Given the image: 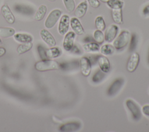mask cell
I'll return each instance as SVG.
<instances>
[{
  "instance_id": "3957f363",
  "label": "cell",
  "mask_w": 149,
  "mask_h": 132,
  "mask_svg": "<svg viewBox=\"0 0 149 132\" xmlns=\"http://www.w3.org/2000/svg\"><path fill=\"white\" fill-rule=\"evenodd\" d=\"M126 105L130 112L133 119L136 121L140 120L141 118L142 114L139 105L133 100L130 99L126 100Z\"/></svg>"
},
{
  "instance_id": "e0dca14e",
  "label": "cell",
  "mask_w": 149,
  "mask_h": 132,
  "mask_svg": "<svg viewBox=\"0 0 149 132\" xmlns=\"http://www.w3.org/2000/svg\"><path fill=\"white\" fill-rule=\"evenodd\" d=\"M14 39L21 43H26L31 42L33 40L32 36L28 34L25 33H16L13 35Z\"/></svg>"
},
{
  "instance_id": "74e56055",
  "label": "cell",
  "mask_w": 149,
  "mask_h": 132,
  "mask_svg": "<svg viewBox=\"0 0 149 132\" xmlns=\"http://www.w3.org/2000/svg\"><path fill=\"white\" fill-rule=\"evenodd\" d=\"M147 61H148V63L149 65V50H148V56H147Z\"/></svg>"
},
{
  "instance_id": "60d3db41",
  "label": "cell",
  "mask_w": 149,
  "mask_h": 132,
  "mask_svg": "<svg viewBox=\"0 0 149 132\" xmlns=\"http://www.w3.org/2000/svg\"><path fill=\"white\" fill-rule=\"evenodd\" d=\"M48 1H51V2H54V1H55V0H48Z\"/></svg>"
},
{
  "instance_id": "83f0119b",
  "label": "cell",
  "mask_w": 149,
  "mask_h": 132,
  "mask_svg": "<svg viewBox=\"0 0 149 132\" xmlns=\"http://www.w3.org/2000/svg\"><path fill=\"white\" fill-rule=\"evenodd\" d=\"M93 37L94 40L98 44H102L104 41V35L102 31L100 30H96L93 33Z\"/></svg>"
},
{
  "instance_id": "4316f807",
  "label": "cell",
  "mask_w": 149,
  "mask_h": 132,
  "mask_svg": "<svg viewBox=\"0 0 149 132\" xmlns=\"http://www.w3.org/2000/svg\"><path fill=\"white\" fill-rule=\"evenodd\" d=\"M95 25L98 30L103 31L105 28V23L103 17L101 16H97L95 19Z\"/></svg>"
},
{
  "instance_id": "52a82bcc",
  "label": "cell",
  "mask_w": 149,
  "mask_h": 132,
  "mask_svg": "<svg viewBox=\"0 0 149 132\" xmlns=\"http://www.w3.org/2000/svg\"><path fill=\"white\" fill-rule=\"evenodd\" d=\"M70 24V19L67 15H63L59 20L58 25V32L59 34L63 35L68 31Z\"/></svg>"
},
{
  "instance_id": "4dcf8cb0",
  "label": "cell",
  "mask_w": 149,
  "mask_h": 132,
  "mask_svg": "<svg viewBox=\"0 0 149 132\" xmlns=\"http://www.w3.org/2000/svg\"><path fill=\"white\" fill-rule=\"evenodd\" d=\"M37 49H38V53L40 55V56L42 59V60L48 59V58L46 56L45 51L44 48L41 45H38V47L37 48Z\"/></svg>"
},
{
  "instance_id": "7402d4cb",
  "label": "cell",
  "mask_w": 149,
  "mask_h": 132,
  "mask_svg": "<svg viewBox=\"0 0 149 132\" xmlns=\"http://www.w3.org/2000/svg\"><path fill=\"white\" fill-rule=\"evenodd\" d=\"M15 34V30L12 27H0V37L8 38L13 36Z\"/></svg>"
},
{
  "instance_id": "7a4b0ae2",
  "label": "cell",
  "mask_w": 149,
  "mask_h": 132,
  "mask_svg": "<svg viewBox=\"0 0 149 132\" xmlns=\"http://www.w3.org/2000/svg\"><path fill=\"white\" fill-rule=\"evenodd\" d=\"M130 37V33L129 31H122L113 42L114 48L118 50H119L125 47L129 42Z\"/></svg>"
},
{
  "instance_id": "d6a6232c",
  "label": "cell",
  "mask_w": 149,
  "mask_h": 132,
  "mask_svg": "<svg viewBox=\"0 0 149 132\" xmlns=\"http://www.w3.org/2000/svg\"><path fill=\"white\" fill-rule=\"evenodd\" d=\"M142 112L144 115L149 117V105L143 106L142 108Z\"/></svg>"
},
{
  "instance_id": "f35d334b",
  "label": "cell",
  "mask_w": 149,
  "mask_h": 132,
  "mask_svg": "<svg viewBox=\"0 0 149 132\" xmlns=\"http://www.w3.org/2000/svg\"><path fill=\"white\" fill-rule=\"evenodd\" d=\"M100 1L102 2H107L109 0H100Z\"/></svg>"
},
{
  "instance_id": "8fae6325",
  "label": "cell",
  "mask_w": 149,
  "mask_h": 132,
  "mask_svg": "<svg viewBox=\"0 0 149 132\" xmlns=\"http://www.w3.org/2000/svg\"><path fill=\"white\" fill-rule=\"evenodd\" d=\"M40 35L42 40L48 45L54 47L56 45V41L51 33L46 29H42L40 32Z\"/></svg>"
},
{
  "instance_id": "cb8c5ba5",
  "label": "cell",
  "mask_w": 149,
  "mask_h": 132,
  "mask_svg": "<svg viewBox=\"0 0 149 132\" xmlns=\"http://www.w3.org/2000/svg\"><path fill=\"white\" fill-rule=\"evenodd\" d=\"M115 51V48L111 44L103 45L100 48V52L105 55H111Z\"/></svg>"
},
{
  "instance_id": "277c9868",
  "label": "cell",
  "mask_w": 149,
  "mask_h": 132,
  "mask_svg": "<svg viewBox=\"0 0 149 132\" xmlns=\"http://www.w3.org/2000/svg\"><path fill=\"white\" fill-rule=\"evenodd\" d=\"M62 15V11L59 9H54L48 15L44 26L47 28H52L56 24V22Z\"/></svg>"
},
{
  "instance_id": "836d02e7",
  "label": "cell",
  "mask_w": 149,
  "mask_h": 132,
  "mask_svg": "<svg viewBox=\"0 0 149 132\" xmlns=\"http://www.w3.org/2000/svg\"><path fill=\"white\" fill-rule=\"evenodd\" d=\"M142 13L144 16H149V4L145 6L143 9Z\"/></svg>"
},
{
  "instance_id": "1f68e13d",
  "label": "cell",
  "mask_w": 149,
  "mask_h": 132,
  "mask_svg": "<svg viewBox=\"0 0 149 132\" xmlns=\"http://www.w3.org/2000/svg\"><path fill=\"white\" fill-rule=\"evenodd\" d=\"M87 1L90 5L94 8H97L100 5V3L98 0H87Z\"/></svg>"
},
{
  "instance_id": "f1b7e54d",
  "label": "cell",
  "mask_w": 149,
  "mask_h": 132,
  "mask_svg": "<svg viewBox=\"0 0 149 132\" xmlns=\"http://www.w3.org/2000/svg\"><path fill=\"white\" fill-rule=\"evenodd\" d=\"M65 7L66 10L71 13L75 9V3L74 0H63Z\"/></svg>"
},
{
  "instance_id": "ffe728a7",
  "label": "cell",
  "mask_w": 149,
  "mask_h": 132,
  "mask_svg": "<svg viewBox=\"0 0 149 132\" xmlns=\"http://www.w3.org/2000/svg\"><path fill=\"white\" fill-rule=\"evenodd\" d=\"M46 56L49 59H53L58 57L61 54V49L58 47H52L45 51Z\"/></svg>"
},
{
  "instance_id": "d590c367",
  "label": "cell",
  "mask_w": 149,
  "mask_h": 132,
  "mask_svg": "<svg viewBox=\"0 0 149 132\" xmlns=\"http://www.w3.org/2000/svg\"><path fill=\"white\" fill-rule=\"evenodd\" d=\"M6 53V49L3 47H0V57L2 56Z\"/></svg>"
},
{
  "instance_id": "ba28073f",
  "label": "cell",
  "mask_w": 149,
  "mask_h": 132,
  "mask_svg": "<svg viewBox=\"0 0 149 132\" xmlns=\"http://www.w3.org/2000/svg\"><path fill=\"white\" fill-rule=\"evenodd\" d=\"M80 67L83 76L87 77L90 75L91 70V63L88 58L83 56L80 59Z\"/></svg>"
},
{
  "instance_id": "7c38bea8",
  "label": "cell",
  "mask_w": 149,
  "mask_h": 132,
  "mask_svg": "<svg viewBox=\"0 0 149 132\" xmlns=\"http://www.w3.org/2000/svg\"><path fill=\"white\" fill-rule=\"evenodd\" d=\"M1 12L8 23L13 24L15 23V17L7 4H5L1 7Z\"/></svg>"
},
{
  "instance_id": "8992f818",
  "label": "cell",
  "mask_w": 149,
  "mask_h": 132,
  "mask_svg": "<svg viewBox=\"0 0 149 132\" xmlns=\"http://www.w3.org/2000/svg\"><path fill=\"white\" fill-rule=\"evenodd\" d=\"M140 62V56L138 53L134 52L130 56L127 63V70L128 72L132 73L136 70Z\"/></svg>"
},
{
  "instance_id": "44dd1931",
  "label": "cell",
  "mask_w": 149,
  "mask_h": 132,
  "mask_svg": "<svg viewBox=\"0 0 149 132\" xmlns=\"http://www.w3.org/2000/svg\"><path fill=\"white\" fill-rule=\"evenodd\" d=\"M83 49L86 52H98L100 50V46L95 42H90L84 44Z\"/></svg>"
},
{
  "instance_id": "f546056e",
  "label": "cell",
  "mask_w": 149,
  "mask_h": 132,
  "mask_svg": "<svg viewBox=\"0 0 149 132\" xmlns=\"http://www.w3.org/2000/svg\"><path fill=\"white\" fill-rule=\"evenodd\" d=\"M137 39L136 35L135 34H133L130 39V43L129 46V50L130 52H133L134 51L137 47Z\"/></svg>"
},
{
  "instance_id": "8d00e7d4",
  "label": "cell",
  "mask_w": 149,
  "mask_h": 132,
  "mask_svg": "<svg viewBox=\"0 0 149 132\" xmlns=\"http://www.w3.org/2000/svg\"><path fill=\"white\" fill-rule=\"evenodd\" d=\"M93 41V39L90 36H87V37H85L84 39V41L86 42H90V41Z\"/></svg>"
},
{
  "instance_id": "4fadbf2b",
  "label": "cell",
  "mask_w": 149,
  "mask_h": 132,
  "mask_svg": "<svg viewBox=\"0 0 149 132\" xmlns=\"http://www.w3.org/2000/svg\"><path fill=\"white\" fill-rule=\"evenodd\" d=\"M97 62L99 65L100 69L105 73H107L110 70V62L108 58L103 55L98 56Z\"/></svg>"
},
{
  "instance_id": "9c48e42d",
  "label": "cell",
  "mask_w": 149,
  "mask_h": 132,
  "mask_svg": "<svg viewBox=\"0 0 149 132\" xmlns=\"http://www.w3.org/2000/svg\"><path fill=\"white\" fill-rule=\"evenodd\" d=\"M75 36L76 34L73 31H69L66 33L63 41V47L66 51H70L73 47Z\"/></svg>"
},
{
  "instance_id": "2e32d148",
  "label": "cell",
  "mask_w": 149,
  "mask_h": 132,
  "mask_svg": "<svg viewBox=\"0 0 149 132\" xmlns=\"http://www.w3.org/2000/svg\"><path fill=\"white\" fill-rule=\"evenodd\" d=\"M87 3L86 1L80 2L76 8L74 15L77 17H83L87 10Z\"/></svg>"
},
{
  "instance_id": "ac0fdd59",
  "label": "cell",
  "mask_w": 149,
  "mask_h": 132,
  "mask_svg": "<svg viewBox=\"0 0 149 132\" xmlns=\"http://www.w3.org/2000/svg\"><path fill=\"white\" fill-rule=\"evenodd\" d=\"M47 11V8L45 5H41L37 9L35 15H34V19L36 21H40L45 16Z\"/></svg>"
},
{
  "instance_id": "484cf974",
  "label": "cell",
  "mask_w": 149,
  "mask_h": 132,
  "mask_svg": "<svg viewBox=\"0 0 149 132\" xmlns=\"http://www.w3.org/2000/svg\"><path fill=\"white\" fill-rule=\"evenodd\" d=\"M105 77V73H104L101 69L98 70L93 76L92 81L94 83H100Z\"/></svg>"
},
{
  "instance_id": "603a6c76",
  "label": "cell",
  "mask_w": 149,
  "mask_h": 132,
  "mask_svg": "<svg viewBox=\"0 0 149 132\" xmlns=\"http://www.w3.org/2000/svg\"><path fill=\"white\" fill-rule=\"evenodd\" d=\"M32 47H33V43L31 42L23 43L22 44L19 45L17 48V52L19 55H21L30 50Z\"/></svg>"
},
{
  "instance_id": "ab89813d",
  "label": "cell",
  "mask_w": 149,
  "mask_h": 132,
  "mask_svg": "<svg viewBox=\"0 0 149 132\" xmlns=\"http://www.w3.org/2000/svg\"><path fill=\"white\" fill-rule=\"evenodd\" d=\"M2 44V40L0 38V45Z\"/></svg>"
},
{
  "instance_id": "9a60e30c",
  "label": "cell",
  "mask_w": 149,
  "mask_h": 132,
  "mask_svg": "<svg viewBox=\"0 0 149 132\" xmlns=\"http://www.w3.org/2000/svg\"><path fill=\"white\" fill-rule=\"evenodd\" d=\"M70 26L75 33L77 35H83L84 33V30L80 23L79 19L76 17H72L70 20Z\"/></svg>"
},
{
  "instance_id": "e575fe53",
  "label": "cell",
  "mask_w": 149,
  "mask_h": 132,
  "mask_svg": "<svg viewBox=\"0 0 149 132\" xmlns=\"http://www.w3.org/2000/svg\"><path fill=\"white\" fill-rule=\"evenodd\" d=\"M72 52L75 54H80L81 53V51L79 49V48L76 46V45H74L73 46V47L71 49Z\"/></svg>"
},
{
  "instance_id": "5bb4252c",
  "label": "cell",
  "mask_w": 149,
  "mask_h": 132,
  "mask_svg": "<svg viewBox=\"0 0 149 132\" xmlns=\"http://www.w3.org/2000/svg\"><path fill=\"white\" fill-rule=\"evenodd\" d=\"M81 123L78 122H70L61 125L59 127V130L63 132L74 131L79 130L81 127Z\"/></svg>"
},
{
  "instance_id": "6da1fadb",
  "label": "cell",
  "mask_w": 149,
  "mask_h": 132,
  "mask_svg": "<svg viewBox=\"0 0 149 132\" xmlns=\"http://www.w3.org/2000/svg\"><path fill=\"white\" fill-rule=\"evenodd\" d=\"M35 69L40 72H44L47 70H58L60 68V65L55 60L45 59L37 62L34 65Z\"/></svg>"
},
{
  "instance_id": "5b68a950",
  "label": "cell",
  "mask_w": 149,
  "mask_h": 132,
  "mask_svg": "<svg viewBox=\"0 0 149 132\" xmlns=\"http://www.w3.org/2000/svg\"><path fill=\"white\" fill-rule=\"evenodd\" d=\"M124 84V79L122 78H118L115 79L107 90V95L109 97L115 95L120 91L122 87Z\"/></svg>"
},
{
  "instance_id": "d4e9b609",
  "label": "cell",
  "mask_w": 149,
  "mask_h": 132,
  "mask_svg": "<svg viewBox=\"0 0 149 132\" xmlns=\"http://www.w3.org/2000/svg\"><path fill=\"white\" fill-rule=\"evenodd\" d=\"M107 5L112 9H122L123 6V1L121 0H109L107 2Z\"/></svg>"
},
{
  "instance_id": "30bf717a",
  "label": "cell",
  "mask_w": 149,
  "mask_h": 132,
  "mask_svg": "<svg viewBox=\"0 0 149 132\" xmlns=\"http://www.w3.org/2000/svg\"><path fill=\"white\" fill-rule=\"evenodd\" d=\"M118 30V27L115 24H111L109 26L105 32V40L107 42H112L116 37Z\"/></svg>"
},
{
  "instance_id": "d6986e66",
  "label": "cell",
  "mask_w": 149,
  "mask_h": 132,
  "mask_svg": "<svg viewBox=\"0 0 149 132\" xmlns=\"http://www.w3.org/2000/svg\"><path fill=\"white\" fill-rule=\"evenodd\" d=\"M112 17L115 23L121 24L123 23L122 9H112Z\"/></svg>"
}]
</instances>
